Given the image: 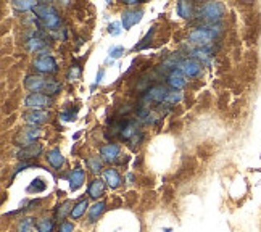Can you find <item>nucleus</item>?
Returning <instances> with one entry per match:
<instances>
[{"label": "nucleus", "mask_w": 261, "mask_h": 232, "mask_svg": "<svg viewBox=\"0 0 261 232\" xmlns=\"http://www.w3.org/2000/svg\"><path fill=\"white\" fill-rule=\"evenodd\" d=\"M32 11H34V15L37 16L39 23L45 29H52V31H55V29H60L61 18H60V13H58V10L54 7V5L37 3V7L34 8Z\"/></svg>", "instance_id": "f257e3e1"}, {"label": "nucleus", "mask_w": 261, "mask_h": 232, "mask_svg": "<svg viewBox=\"0 0 261 232\" xmlns=\"http://www.w3.org/2000/svg\"><path fill=\"white\" fill-rule=\"evenodd\" d=\"M219 31H221V29L214 25L200 26L189 34V40L194 44H199L200 47H210V44L219 36Z\"/></svg>", "instance_id": "f03ea898"}, {"label": "nucleus", "mask_w": 261, "mask_h": 232, "mask_svg": "<svg viewBox=\"0 0 261 232\" xmlns=\"http://www.w3.org/2000/svg\"><path fill=\"white\" fill-rule=\"evenodd\" d=\"M200 15L203 20L208 23H216L223 18L224 15V5L219 2H206L200 7Z\"/></svg>", "instance_id": "7ed1b4c3"}, {"label": "nucleus", "mask_w": 261, "mask_h": 232, "mask_svg": "<svg viewBox=\"0 0 261 232\" xmlns=\"http://www.w3.org/2000/svg\"><path fill=\"white\" fill-rule=\"evenodd\" d=\"M54 105V98L42 94V92H31L25 98V107L31 110H45Z\"/></svg>", "instance_id": "20e7f679"}, {"label": "nucleus", "mask_w": 261, "mask_h": 232, "mask_svg": "<svg viewBox=\"0 0 261 232\" xmlns=\"http://www.w3.org/2000/svg\"><path fill=\"white\" fill-rule=\"evenodd\" d=\"M40 129L39 127H34V126H31V127H26V129H23V131H20L18 134L15 136V139H13V142L18 145V147H28V145H32V144H36V139L37 137H40Z\"/></svg>", "instance_id": "39448f33"}, {"label": "nucleus", "mask_w": 261, "mask_h": 232, "mask_svg": "<svg viewBox=\"0 0 261 232\" xmlns=\"http://www.w3.org/2000/svg\"><path fill=\"white\" fill-rule=\"evenodd\" d=\"M32 66L37 73H42V74H55L58 71L57 60L52 55L37 57L36 60L32 61Z\"/></svg>", "instance_id": "423d86ee"}, {"label": "nucleus", "mask_w": 261, "mask_h": 232, "mask_svg": "<svg viewBox=\"0 0 261 232\" xmlns=\"http://www.w3.org/2000/svg\"><path fill=\"white\" fill-rule=\"evenodd\" d=\"M179 69L182 71L185 78H199L202 76L203 68L202 63L195 58H187V60H182V63L179 65Z\"/></svg>", "instance_id": "0eeeda50"}, {"label": "nucleus", "mask_w": 261, "mask_h": 232, "mask_svg": "<svg viewBox=\"0 0 261 232\" xmlns=\"http://www.w3.org/2000/svg\"><path fill=\"white\" fill-rule=\"evenodd\" d=\"M168 95H170V90L166 89L165 86H153L147 89L144 95V102H155V103H163L166 102Z\"/></svg>", "instance_id": "6e6552de"}, {"label": "nucleus", "mask_w": 261, "mask_h": 232, "mask_svg": "<svg viewBox=\"0 0 261 232\" xmlns=\"http://www.w3.org/2000/svg\"><path fill=\"white\" fill-rule=\"evenodd\" d=\"M144 16V11L142 10H124L123 13H121V25H123L124 29H131L134 25H137L139 21L142 20Z\"/></svg>", "instance_id": "1a4fd4ad"}, {"label": "nucleus", "mask_w": 261, "mask_h": 232, "mask_svg": "<svg viewBox=\"0 0 261 232\" xmlns=\"http://www.w3.org/2000/svg\"><path fill=\"white\" fill-rule=\"evenodd\" d=\"M121 147L118 144H107L100 147V160L105 161V163H112V161H116V158L119 156Z\"/></svg>", "instance_id": "9d476101"}, {"label": "nucleus", "mask_w": 261, "mask_h": 232, "mask_svg": "<svg viewBox=\"0 0 261 232\" xmlns=\"http://www.w3.org/2000/svg\"><path fill=\"white\" fill-rule=\"evenodd\" d=\"M47 81L42 76H36V74H29V76H26L25 79V87L26 89H29L31 92H42L45 90V86H47Z\"/></svg>", "instance_id": "9b49d317"}, {"label": "nucleus", "mask_w": 261, "mask_h": 232, "mask_svg": "<svg viewBox=\"0 0 261 232\" xmlns=\"http://www.w3.org/2000/svg\"><path fill=\"white\" fill-rule=\"evenodd\" d=\"M25 121L28 124H44V123H47L49 118H50V113L49 112H45V110H31L29 113H26L25 116Z\"/></svg>", "instance_id": "f8f14e48"}, {"label": "nucleus", "mask_w": 261, "mask_h": 232, "mask_svg": "<svg viewBox=\"0 0 261 232\" xmlns=\"http://www.w3.org/2000/svg\"><path fill=\"white\" fill-rule=\"evenodd\" d=\"M42 150L44 147L40 144H32V145H28V147H23L20 148L18 152H16V158H20V160H29V158H37V156L42 153Z\"/></svg>", "instance_id": "ddd939ff"}, {"label": "nucleus", "mask_w": 261, "mask_h": 232, "mask_svg": "<svg viewBox=\"0 0 261 232\" xmlns=\"http://www.w3.org/2000/svg\"><path fill=\"white\" fill-rule=\"evenodd\" d=\"M39 36H40L39 32H32L31 37H29L25 42L28 52H31V54H40L42 50H45V45H47V44H45Z\"/></svg>", "instance_id": "4468645a"}, {"label": "nucleus", "mask_w": 261, "mask_h": 232, "mask_svg": "<svg viewBox=\"0 0 261 232\" xmlns=\"http://www.w3.org/2000/svg\"><path fill=\"white\" fill-rule=\"evenodd\" d=\"M168 86L173 87V90H181L182 87L187 84L185 83V76L182 74L181 69H173V71L168 74Z\"/></svg>", "instance_id": "2eb2a0df"}, {"label": "nucleus", "mask_w": 261, "mask_h": 232, "mask_svg": "<svg viewBox=\"0 0 261 232\" xmlns=\"http://www.w3.org/2000/svg\"><path fill=\"white\" fill-rule=\"evenodd\" d=\"M84 179H86V173L84 170H81V168H74L69 174V189L71 190H78L81 185L84 184Z\"/></svg>", "instance_id": "dca6fc26"}, {"label": "nucleus", "mask_w": 261, "mask_h": 232, "mask_svg": "<svg viewBox=\"0 0 261 232\" xmlns=\"http://www.w3.org/2000/svg\"><path fill=\"white\" fill-rule=\"evenodd\" d=\"M103 177H105V182L110 185L112 189H118L121 182H123V179H121L119 173L113 170V168H110V170H105L103 171Z\"/></svg>", "instance_id": "f3484780"}, {"label": "nucleus", "mask_w": 261, "mask_h": 232, "mask_svg": "<svg viewBox=\"0 0 261 232\" xmlns=\"http://www.w3.org/2000/svg\"><path fill=\"white\" fill-rule=\"evenodd\" d=\"M47 161L50 163V166H54L55 170H60V168L63 166V163H65V158H63V155L60 152V148H52L50 152L47 153Z\"/></svg>", "instance_id": "a211bd4d"}, {"label": "nucleus", "mask_w": 261, "mask_h": 232, "mask_svg": "<svg viewBox=\"0 0 261 232\" xmlns=\"http://www.w3.org/2000/svg\"><path fill=\"white\" fill-rule=\"evenodd\" d=\"M103 190H105V181L102 179H94L90 182L89 189H87V194H89L90 199H98L100 195H103Z\"/></svg>", "instance_id": "6ab92c4d"}, {"label": "nucleus", "mask_w": 261, "mask_h": 232, "mask_svg": "<svg viewBox=\"0 0 261 232\" xmlns=\"http://www.w3.org/2000/svg\"><path fill=\"white\" fill-rule=\"evenodd\" d=\"M176 10H177V15L179 16H182V18H192V15H194V5L190 3V2H179L177 3V7H176Z\"/></svg>", "instance_id": "aec40b11"}, {"label": "nucleus", "mask_w": 261, "mask_h": 232, "mask_svg": "<svg viewBox=\"0 0 261 232\" xmlns=\"http://www.w3.org/2000/svg\"><path fill=\"white\" fill-rule=\"evenodd\" d=\"M105 211V203L103 202H97L94 206L89 210V223H95L98 218H100V214Z\"/></svg>", "instance_id": "412c9836"}, {"label": "nucleus", "mask_w": 261, "mask_h": 232, "mask_svg": "<svg viewBox=\"0 0 261 232\" xmlns=\"http://www.w3.org/2000/svg\"><path fill=\"white\" fill-rule=\"evenodd\" d=\"M87 206H89V202H87L86 199L79 200L76 203V206H73V211H71V214H69V216H71L73 219H79L86 213V208Z\"/></svg>", "instance_id": "4be33fe9"}, {"label": "nucleus", "mask_w": 261, "mask_h": 232, "mask_svg": "<svg viewBox=\"0 0 261 232\" xmlns=\"http://www.w3.org/2000/svg\"><path fill=\"white\" fill-rule=\"evenodd\" d=\"M36 229H37V232H54V229H55L54 219H49V218L39 219L36 224Z\"/></svg>", "instance_id": "5701e85b"}, {"label": "nucleus", "mask_w": 261, "mask_h": 232, "mask_svg": "<svg viewBox=\"0 0 261 232\" xmlns=\"http://www.w3.org/2000/svg\"><path fill=\"white\" fill-rule=\"evenodd\" d=\"M86 165L89 166V170L92 174H100L102 173V160L98 156H92L86 161Z\"/></svg>", "instance_id": "b1692460"}, {"label": "nucleus", "mask_w": 261, "mask_h": 232, "mask_svg": "<svg viewBox=\"0 0 261 232\" xmlns=\"http://www.w3.org/2000/svg\"><path fill=\"white\" fill-rule=\"evenodd\" d=\"M13 7L20 11H28V10H34L37 7V2H31V0H25V2H20V0H15Z\"/></svg>", "instance_id": "393cba45"}, {"label": "nucleus", "mask_w": 261, "mask_h": 232, "mask_svg": "<svg viewBox=\"0 0 261 232\" xmlns=\"http://www.w3.org/2000/svg\"><path fill=\"white\" fill-rule=\"evenodd\" d=\"M182 100V92L181 90H170V95L166 98V103H170V105H176Z\"/></svg>", "instance_id": "a878e982"}, {"label": "nucleus", "mask_w": 261, "mask_h": 232, "mask_svg": "<svg viewBox=\"0 0 261 232\" xmlns=\"http://www.w3.org/2000/svg\"><path fill=\"white\" fill-rule=\"evenodd\" d=\"M71 206H73L71 200L63 202V203H61V206H60V210H58V218H60V219H65V216H66L68 213L71 214L73 210H69V208H71Z\"/></svg>", "instance_id": "bb28decb"}, {"label": "nucleus", "mask_w": 261, "mask_h": 232, "mask_svg": "<svg viewBox=\"0 0 261 232\" xmlns=\"http://www.w3.org/2000/svg\"><path fill=\"white\" fill-rule=\"evenodd\" d=\"M45 187H47V185H45V182H42L40 181V179H36V181H32V184L29 185V192H34V194H39V192H44L45 190Z\"/></svg>", "instance_id": "cd10ccee"}, {"label": "nucleus", "mask_w": 261, "mask_h": 232, "mask_svg": "<svg viewBox=\"0 0 261 232\" xmlns=\"http://www.w3.org/2000/svg\"><path fill=\"white\" fill-rule=\"evenodd\" d=\"M31 228H32V219L31 218H25L21 219L20 224H18V232H31Z\"/></svg>", "instance_id": "c85d7f7f"}, {"label": "nucleus", "mask_w": 261, "mask_h": 232, "mask_svg": "<svg viewBox=\"0 0 261 232\" xmlns=\"http://www.w3.org/2000/svg\"><path fill=\"white\" fill-rule=\"evenodd\" d=\"M144 137H145V136H144V132L137 131L136 134L131 137V141H129V142H131V148H132V150H136V148L139 147V145H141V142L144 141Z\"/></svg>", "instance_id": "c756f323"}, {"label": "nucleus", "mask_w": 261, "mask_h": 232, "mask_svg": "<svg viewBox=\"0 0 261 232\" xmlns=\"http://www.w3.org/2000/svg\"><path fill=\"white\" fill-rule=\"evenodd\" d=\"M123 54H124V47H121V45H116V47L110 49L108 60H116V58H119Z\"/></svg>", "instance_id": "7c9ffc66"}, {"label": "nucleus", "mask_w": 261, "mask_h": 232, "mask_svg": "<svg viewBox=\"0 0 261 232\" xmlns=\"http://www.w3.org/2000/svg\"><path fill=\"white\" fill-rule=\"evenodd\" d=\"M123 25H121V23H118V21H115V23H112V25L108 26V32L112 34V36H118V34H121V28Z\"/></svg>", "instance_id": "2f4dec72"}, {"label": "nucleus", "mask_w": 261, "mask_h": 232, "mask_svg": "<svg viewBox=\"0 0 261 232\" xmlns=\"http://www.w3.org/2000/svg\"><path fill=\"white\" fill-rule=\"evenodd\" d=\"M79 76H81V66L74 65V66L69 68V71H68V79H69V81L78 79Z\"/></svg>", "instance_id": "473e14b6"}, {"label": "nucleus", "mask_w": 261, "mask_h": 232, "mask_svg": "<svg viewBox=\"0 0 261 232\" xmlns=\"http://www.w3.org/2000/svg\"><path fill=\"white\" fill-rule=\"evenodd\" d=\"M153 32H155V28H152V29H150V31H148V34H147V36H145V37L142 39V44H139V45H136V47H134V50H141V49H144V47H145V45H147V44H148V39H152V36H153Z\"/></svg>", "instance_id": "72a5a7b5"}, {"label": "nucleus", "mask_w": 261, "mask_h": 232, "mask_svg": "<svg viewBox=\"0 0 261 232\" xmlns=\"http://www.w3.org/2000/svg\"><path fill=\"white\" fill-rule=\"evenodd\" d=\"M60 118L65 119V121H74V119H76V113H73V112H63L60 115Z\"/></svg>", "instance_id": "f704fd0d"}, {"label": "nucleus", "mask_w": 261, "mask_h": 232, "mask_svg": "<svg viewBox=\"0 0 261 232\" xmlns=\"http://www.w3.org/2000/svg\"><path fill=\"white\" fill-rule=\"evenodd\" d=\"M73 231H74L73 223H68V221L61 223V226H60V232H73Z\"/></svg>", "instance_id": "c9c22d12"}, {"label": "nucleus", "mask_w": 261, "mask_h": 232, "mask_svg": "<svg viewBox=\"0 0 261 232\" xmlns=\"http://www.w3.org/2000/svg\"><path fill=\"white\" fill-rule=\"evenodd\" d=\"M103 74H105V69H100V73L97 74V79H95V84H98L102 81V78H103Z\"/></svg>", "instance_id": "e433bc0d"}, {"label": "nucleus", "mask_w": 261, "mask_h": 232, "mask_svg": "<svg viewBox=\"0 0 261 232\" xmlns=\"http://www.w3.org/2000/svg\"><path fill=\"white\" fill-rule=\"evenodd\" d=\"M124 5H129V7H132V5H139L142 2H137V0H126V2H123Z\"/></svg>", "instance_id": "4c0bfd02"}]
</instances>
